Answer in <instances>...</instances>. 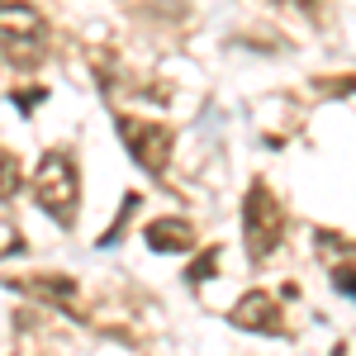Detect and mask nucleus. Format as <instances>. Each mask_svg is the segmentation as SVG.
<instances>
[{"label": "nucleus", "instance_id": "1", "mask_svg": "<svg viewBox=\"0 0 356 356\" xmlns=\"http://www.w3.org/2000/svg\"><path fill=\"white\" fill-rule=\"evenodd\" d=\"M33 200L43 214H53L62 228L76 223V204H81V176H76V162L72 152L62 147H48L38 166H33Z\"/></svg>", "mask_w": 356, "mask_h": 356}, {"label": "nucleus", "instance_id": "2", "mask_svg": "<svg viewBox=\"0 0 356 356\" xmlns=\"http://www.w3.org/2000/svg\"><path fill=\"white\" fill-rule=\"evenodd\" d=\"M0 48L15 67H38L48 48V19L24 0H0Z\"/></svg>", "mask_w": 356, "mask_h": 356}, {"label": "nucleus", "instance_id": "3", "mask_svg": "<svg viewBox=\"0 0 356 356\" xmlns=\"http://www.w3.org/2000/svg\"><path fill=\"white\" fill-rule=\"evenodd\" d=\"M243 238H247L252 261H266L285 238V209L271 200V191L261 181H252V191L243 200Z\"/></svg>", "mask_w": 356, "mask_h": 356}, {"label": "nucleus", "instance_id": "4", "mask_svg": "<svg viewBox=\"0 0 356 356\" xmlns=\"http://www.w3.org/2000/svg\"><path fill=\"white\" fill-rule=\"evenodd\" d=\"M119 143L129 147V157L147 176H166V166H171V129L166 124H147V119L119 114Z\"/></svg>", "mask_w": 356, "mask_h": 356}, {"label": "nucleus", "instance_id": "5", "mask_svg": "<svg viewBox=\"0 0 356 356\" xmlns=\"http://www.w3.org/2000/svg\"><path fill=\"white\" fill-rule=\"evenodd\" d=\"M233 323L247 332H261V337H280L285 332V309L275 304V295L252 290V295H243V300L233 304Z\"/></svg>", "mask_w": 356, "mask_h": 356}, {"label": "nucleus", "instance_id": "6", "mask_svg": "<svg viewBox=\"0 0 356 356\" xmlns=\"http://www.w3.org/2000/svg\"><path fill=\"white\" fill-rule=\"evenodd\" d=\"M143 238H147L152 252H191V247L200 243L195 223H186V219H152Z\"/></svg>", "mask_w": 356, "mask_h": 356}, {"label": "nucleus", "instance_id": "7", "mask_svg": "<svg viewBox=\"0 0 356 356\" xmlns=\"http://www.w3.org/2000/svg\"><path fill=\"white\" fill-rule=\"evenodd\" d=\"M10 285H19V290H29V295H38L48 304H62V309H72V300H76V280L72 275H19Z\"/></svg>", "mask_w": 356, "mask_h": 356}, {"label": "nucleus", "instance_id": "8", "mask_svg": "<svg viewBox=\"0 0 356 356\" xmlns=\"http://www.w3.org/2000/svg\"><path fill=\"white\" fill-rule=\"evenodd\" d=\"M24 191V171H19V157L10 147H0V200H15Z\"/></svg>", "mask_w": 356, "mask_h": 356}, {"label": "nucleus", "instance_id": "9", "mask_svg": "<svg viewBox=\"0 0 356 356\" xmlns=\"http://www.w3.org/2000/svg\"><path fill=\"white\" fill-rule=\"evenodd\" d=\"M214 271H219V247H209V257H200L191 271H186V280L191 285H204V280H214Z\"/></svg>", "mask_w": 356, "mask_h": 356}, {"label": "nucleus", "instance_id": "10", "mask_svg": "<svg viewBox=\"0 0 356 356\" xmlns=\"http://www.w3.org/2000/svg\"><path fill=\"white\" fill-rule=\"evenodd\" d=\"M10 252H24V233L10 219H0V257H10Z\"/></svg>", "mask_w": 356, "mask_h": 356}, {"label": "nucleus", "instance_id": "11", "mask_svg": "<svg viewBox=\"0 0 356 356\" xmlns=\"http://www.w3.org/2000/svg\"><path fill=\"white\" fill-rule=\"evenodd\" d=\"M48 90H38V86H29V90H19V110H33L38 100H43Z\"/></svg>", "mask_w": 356, "mask_h": 356}, {"label": "nucleus", "instance_id": "12", "mask_svg": "<svg viewBox=\"0 0 356 356\" xmlns=\"http://www.w3.org/2000/svg\"><path fill=\"white\" fill-rule=\"evenodd\" d=\"M275 5H300V10H314L318 0H275Z\"/></svg>", "mask_w": 356, "mask_h": 356}]
</instances>
